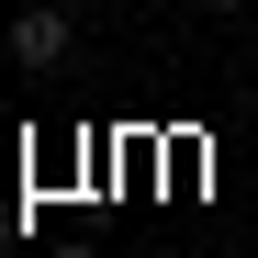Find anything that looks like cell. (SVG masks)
Here are the masks:
<instances>
[{
  "label": "cell",
  "mask_w": 258,
  "mask_h": 258,
  "mask_svg": "<svg viewBox=\"0 0 258 258\" xmlns=\"http://www.w3.org/2000/svg\"><path fill=\"white\" fill-rule=\"evenodd\" d=\"M68 12H101V0H68Z\"/></svg>",
  "instance_id": "obj_3"
},
{
  "label": "cell",
  "mask_w": 258,
  "mask_h": 258,
  "mask_svg": "<svg viewBox=\"0 0 258 258\" xmlns=\"http://www.w3.org/2000/svg\"><path fill=\"white\" fill-rule=\"evenodd\" d=\"M68 45H79V12H68V0L12 12V68H68Z\"/></svg>",
  "instance_id": "obj_1"
},
{
  "label": "cell",
  "mask_w": 258,
  "mask_h": 258,
  "mask_svg": "<svg viewBox=\"0 0 258 258\" xmlns=\"http://www.w3.org/2000/svg\"><path fill=\"white\" fill-rule=\"evenodd\" d=\"M202 12H247V0H202Z\"/></svg>",
  "instance_id": "obj_2"
}]
</instances>
